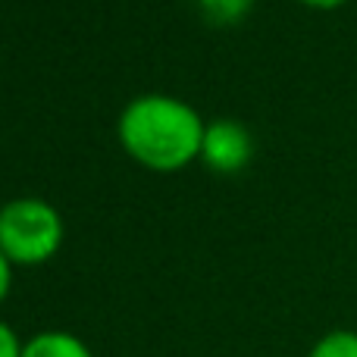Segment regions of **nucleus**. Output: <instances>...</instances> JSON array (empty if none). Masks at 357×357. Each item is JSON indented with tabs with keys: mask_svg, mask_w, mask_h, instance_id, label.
Returning <instances> with one entry per match:
<instances>
[{
	"mask_svg": "<svg viewBox=\"0 0 357 357\" xmlns=\"http://www.w3.org/2000/svg\"><path fill=\"white\" fill-rule=\"evenodd\" d=\"M63 216L41 197H16L0 207V251L13 266L50 260L63 245Z\"/></svg>",
	"mask_w": 357,
	"mask_h": 357,
	"instance_id": "f03ea898",
	"label": "nucleus"
},
{
	"mask_svg": "<svg viewBox=\"0 0 357 357\" xmlns=\"http://www.w3.org/2000/svg\"><path fill=\"white\" fill-rule=\"evenodd\" d=\"M10 285H13V264L3 257V251H0V304L10 295Z\"/></svg>",
	"mask_w": 357,
	"mask_h": 357,
	"instance_id": "6e6552de",
	"label": "nucleus"
},
{
	"mask_svg": "<svg viewBox=\"0 0 357 357\" xmlns=\"http://www.w3.org/2000/svg\"><path fill=\"white\" fill-rule=\"evenodd\" d=\"M298 3H304V6H314V10H335V6L348 3V0H298Z\"/></svg>",
	"mask_w": 357,
	"mask_h": 357,
	"instance_id": "1a4fd4ad",
	"label": "nucleus"
},
{
	"mask_svg": "<svg viewBox=\"0 0 357 357\" xmlns=\"http://www.w3.org/2000/svg\"><path fill=\"white\" fill-rule=\"evenodd\" d=\"M25 342L19 339V333L10 326V323L0 320V357H22Z\"/></svg>",
	"mask_w": 357,
	"mask_h": 357,
	"instance_id": "0eeeda50",
	"label": "nucleus"
},
{
	"mask_svg": "<svg viewBox=\"0 0 357 357\" xmlns=\"http://www.w3.org/2000/svg\"><path fill=\"white\" fill-rule=\"evenodd\" d=\"M254 157V138L235 119H213L204 129V144H201V160L207 163L213 173L232 176L251 163Z\"/></svg>",
	"mask_w": 357,
	"mask_h": 357,
	"instance_id": "7ed1b4c3",
	"label": "nucleus"
},
{
	"mask_svg": "<svg viewBox=\"0 0 357 357\" xmlns=\"http://www.w3.org/2000/svg\"><path fill=\"white\" fill-rule=\"evenodd\" d=\"M204 10V16L216 25H235L251 13L254 0H197Z\"/></svg>",
	"mask_w": 357,
	"mask_h": 357,
	"instance_id": "423d86ee",
	"label": "nucleus"
},
{
	"mask_svg": "<svg viewBox=\"0 0 357 357\" xmlns=\"http://www.w3.org/2000/svg\"><path fill=\"white\" fill-rule=\"evenodd\" d=\"M307 357H357V333L354 329H333L314 342Z\"/></svg>",
	"mask_w": 357,
	"mask_h": 357,
	"instance_id": "39448f33",
	"label": "nucleus"
},
{
	"mask_svg": "<svg viewBox=\"0 0 357 357\" xmlns=\"http://www.w3.org/2000/svg\"><path fill=\"white\" fill-rule=\"evenodd\" d=\"M204 129L207 123L188 100L160 91L132 98L116 123V135L126 154L157 173H176L197 160Z\"/></svg>",
	"mask_w": 357,
	"mask_h": 357,
	"instance_id": "f257e3e1",
	"label": "nucleus"
},
{
	"mask_svg": "<svg viewBox=\"0 0 357 357\" xmlns=\"http://www.w3.org/2000/svg\"><path fill=\"white\" fill-rule=\"evenodd\" d=\"M22 357H94V354L79 335L66 333V329H47V333L25 339Z\"/></svg>",
	"mask_w": 357,
	"mask_h": 357,
	"instance_id": "20e7f679",
	"label": "nucleus"
}]
</instances>
